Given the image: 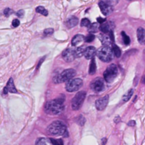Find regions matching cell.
Masks as SVG:
<instances>
[{
    "label": "cell",
    "mask_w": 145,
    "mask_h": 145,
    "mask_svg": "<svg viewBox=\"0 0 145 145\" xmlns=\"http://www.w3.org/2000/svg\"><path fill=\"white\" fill-rule=\"evenodd\" d=\"M63 101L64 99H61V97H59L56 100L47 102L44 107L45 112L49 115H58L63 111Z\"/></svg>",
    "instance_id": "obj_1"
},
{
    "label": "cell",
    "mask_w": 145,
    "mask_h": 145,
    "mask_svg": "<svg viewBox=\"0 0 145 145\" xmlns=\"http://www.w3.org/2000/svg\"><path fill=\"white\" fill-rule=\"evenodd\" d=\"M48 133L54 136H67V128L61 121H55L52 122L47 128Z\"/></svg>",
    "instance_id": "obj_2"
},
{
    "label": "cell",
    "mask_w": 145,
    "mask_h": 145,
    "mask_svg": "<svg viewBox=\"0 0 145 145\" xmlns=\"http://www.w3.org/2000/svg\"><path fill=\"white\" fill-rule=\"evenodd\" d=\"M96 54H97V56L102 61L105 63L110 62L113 59L114 56H115L110 46H103V47L99 48Z\"/></svg>",
    "instance_id": "obj_3"
},
{
    "label": "cell",
    "mask_w": 145,
    "mask_h": 145,
    "mask_svg": "<svg viewBox=\"0 0 145 145\" xmlns=\"http://www.w3.org/2000/svg\"><path fill=\"white\" fill-rule=\"evenodd\" d=\"M76 75V71L74 69L70 68V69H66L63 71L61 74L58 75L56 77L54 78V83H61L64 82H67L69 80L72 79Z\"/></svg>",
    "instance_id": "obj_4"
},
{
    "label": "cell",
    "mask_w": 145,
    "mask_h": 145,
    "mask_svg": "<svg viewBox=\"0 0 145 145\" xmlns=\"http://www.w3.org/2000/svg\"><path fill=\"white\" fill-rule=\"evenodd\" d=\"M118 67L115 64H111L109 65L104 72V78L106 82L107 83H112L115 78L118 76Z\"/></svg>",
    "instance_id": "obj_5"
},
{
    "label": "cell",
    "mask_w": 145,
    "mask_h": 145,
    "mask_svg": "<svg viewBox=\"0 0 145 145\" xmlns=\"http://www.w3.org/2000/svg\"><path fill=\"white\" fill-rule=\"evenodd\" d=\"M86 93L85 91H80L75 95V97L72 98L71 102V107L72 110H78L80 108V107L83 105L85 99H86Z\"/></svg>",
    "instance_id": "obj_6"
},
{
    "label": "cell",
    "mask_w": 145,
    "mask_h": 145,
    "mask_svg": "<svg viewBox=\"0 0 145 145\" xmlns=\"http://www.w3.org/2000/svg\"><path fill=\"white\" fill-rule=\"evenodd\" d=\"M83 86V80L80 78H72L66 82L65 89L68 92L72 93L78 90Z\"/></svg>",
    "instance_id": "obj_7"
},
{
    "label": "cell",
    "mask_w": 145,
    "mask_h": 145,
    "mask_svg": "<svg viewBox=\"0 0 145 145\" xmlns=\"http://www.w3.org/2000/svg\"><path fill=\"white\" fill-rule=\"evenodd\" d=\"M99 7L102 13L105 16H107L112 12V5L110 0H100L99 2Z\"/></svg>",
    "instance_id": "obj_8"
},
{
    "label": "cell",
    "mask_w": 145,
    "mask_h": 145,
    "mask_svg": "<svg viewBox=\"0 0 145 145\" xmlns=\"http://www.w3.org/2000/svg\"><path fill=\"white\" fill-rule=\"evenodd\" d=\"M90 88L95 93H99V92L102 91L105 88L104 80L101 78H97L90 83Z\"/></svg>",
    "instance_id": "obj_9"
},
{
    "label": "cell",
    "mask_w": 145,
    "mask_h": 145,
    "mask_svg": "<svg viewBox=\"0 0 145 145\" xmlns=\"http://www.w3.org/2000/svg\"><path fill=\"white\" fill-rule=\"evenodd\" d=\"M62 57L66 62H72L76 58V54H75V49L67 48L62 53Z\"/></svg>",
    "instance_id": "obj_10"
},
{
    "label": "cell",
    "mask_w": 145,
    "mask_h": 145,
    "mask_svg": "<svg viewBox=\"0 0 145 145\" xmlns=\"http://www.w3.org/2000/svg\"><path fill=\"white\" fill-rule=\"evenodd\" d=\"M109 96L105 95L103 97H100L95 102V107L98 110H103L108 104Z\"/></svg>",
    "instance_id": "obj_11"
},
{
    "label": "cell",
    "mask_w": 145,
    "mask_h": 145,
    "mask_svg": "<svg viewBox=\"0 0 145 145\" xmlns=\"http://www.w3.org/2000/svg\"><path fill=\"white\" fill-rule=\"evenodd\" d=\"M99 39H100V41H101L103 46H110V45L112 44V39H111L110 34H109V33H100V36H99Z\"/></svg>",
    "instance_id": "obj_12"
},
{
    "label": "cell",
    "mask_w": 145,
    "mask_h": 145,
    "mask_svg": "<svg viewBox=\"0 0 145 145\" xmlns=\"http://www.w3.org/2000/svg\"><path fill=\"white\" fill-rule=\"evenodd\" d=\"M8 92L11 93H17V90H16V88H15L14 83V80L12 78H9V81L7 82V84L6 87H5V88H4V94H7Z\"/></svg>",
    "instance_id": "obj_13"
},
{
    "label": "cell",
    "mask_w": 145,
    "mask_h": 145,
    "mask_svg": "<svg viewBox=\"0 0 145 145\" xmlns=\"http://www.w3.org/2000/svg\"><path fill=\"white\" fill-rule=\"evenodd\" d=\"M114 28H115V24L112 22H105L104 23L101 24V25H100V30L103 33H107L112 31Z\"/></svg>",
    "instance_id": "obj_14"
},
{
    "label": "cell",
    "mask_w": 145,
    "mask_h": 145,
    "mask_svg": "<svg viewBox=\"0 0 145 145\" xmlns=\"http://www.w3.org/2000/svg\"><path fill=\"white\" fill-rule=\"evenodd\" d=\"M96 54V48L94 46H88L86 48L84 51V56L86 59H92Z\"/></svg>",
    "instance_id": "obj_15"
},
{
    "label": "cell",
    "mask_w": 145,
    "mask_h": 145,
    "mask_svg": "<svg viewBox=\"0 0 145 145\" xmlns=\"http://www.w3.org/2000/svg\"><path fill=\"white\" fill-rule=\"evenodd\" d=\"M137 39L139 44H145V30L142 27L138 28L137 29Z\"/></svg>",
    "instance_id": "obj_16"
},
{
    "label": "cell",
    "mask_w": 145,
    "mask_h": 145,
    "mask_svg": "<svg viewBox=\"0 0 145 145\" xmlns=\"http://www.w3.org/2000/svg\"><path fill=\"white\" fill-rule=\"evenodd\" d=\"M78 24V19L74 16H71L70 18H68V20L65 22L66 26L68 29H71V28L74 27V26H76Z\"/></svg>",
    "instance_id": "obj_17"
},
{
    "label": "cell",
    "mask_w": 145,
    "mask_h": 145,
    "mask_svg": "<svg viewBox=\"0 0 145 145\" xmlns=\"http://www.w3.org/2000/svg\"><path fill=\"white\" fill-rule=\"evenodd\" d=\"M85 38H86V37H85L83 35H81V34L76 35V36L72 38V41H71L72 45L73 46H76L79 45V44H81L83 41H85Z\"/></svg>",
    "instance_id": "obj_18"
},
{
    "label": "cell",
    "mask_w": 145,
    "mask_h": 145,
    "mask_svg": "<svg viewBox=\"0 0 145 145\" xmlns=\"http://www.w3.org/2000/svg\"><path fill=\"white\" fill-rule=\"evenodd\" d=\"M36 145H53L51 139L46 138H39L37 139L36 142Z\"/></svg>",
    "instance_id": "obj_19"
},
{
    "label": "cell",
    "mask_w": 145,
    "mask_h": 145,
    "mask_svg": "<svg viewBox=\"0 0 145 145\" xmlns=\"http://www.w3.org/2000/svg\"><path fill=\"white\" fill-rule=\"evenodd\" d=\"M99 29H100V26H99L98 23H93L88 26V31L89 33H95V32H97Z\"/></svg>",
    "instance_id": "obj_20"
},
{
    "label": "cell",
    "mask_w": 145,
    "mask_h": 145,
    "mask_svg": "<svg viewBox=\"0 0 145 145\" xmlns=\"http://www.w3.org/2000/svg\"><path fill=\"white\" fill-rule=\"evenodd\" d=\"M133 93H134L133 89H129V90H128V91L127 92L125 95H124L123 97H122V101L125 102V103L129 101V100H130L131 97H132Z\"/></svg>",
    "instance_id": "obj_21"
},
{
    "label": "cell",
    "mask_w": 145,
    "mask_h": 145,
    "mask_svg": "<svg viewBox=\"0 0 145 145\" xmlns=\"http://www.w3.org/2000/svg\"><path fill=\"white\" fill-rule=\"evenodd\" d=\"M96 71V63L95 58H93L90 64V68H89V74L94 75Z\"/></svg>",
    "instance_id": "obj_22"
},
{
    "label": "cell",
    "mask_w": 145,
    "mask_h": 145,
    "mask_svg": "<svg viewBox=\"0 0 145 145\" xmlns=\"http://www.w3.org/2000/svg\"><path fill=\"white\" fill-rule=\"evenodd\" d=\"M86 48L83 46L78 47V48H75V54H76V58H80L82 56L84 55V51Z\"/></svg>",
    "instance_id": "obj_23"
},
{
    "label": "cell",
    "mask_w": 145,
    "mask_h": 145,
    "mask_svg": "<svg viewBox=\"0 0 145 145\" xmlns=\"http://www.w3.org/2000/svg\"><path fill=\"white\" fill-rule=\"evenodd\" d=\"M112 51H113V54L117 58H119V57L121 56V54H122V52H121V50L118 46L115 45V44H112Z\"/></svg>",
    "instance_id": "obj_24"
},
{
    "label": "cell",
    "mask_w": 145,
    "mask_h": 145,
    "mask_svg": "<svg viewBox=\"0 0 145 145\" xmlns=\"http://www.w3.org/2000/svg\"><path fill=\"white\" fill-rule=\"evenodd\" d=\"M36 12H37V13L41 14L44 15V16H48V11H47L46 9L45 8H44V7H42V6L37 7H36Z\"/></svg>",
    "instance_id": "obj_25"
},
{
    "label": "cell",
    "mask_w": 145,
    "mask_h": 145,
    "mask_svg": "<svg viewBox=\"0 0 145 145\" xmlns=\"http://www.w3.org/2000/svg\"><path fill=\"white\" fill-rule=\"evenodd\" d=\"M122 37L125 44H126V45H129V43H130V39H129V36L125 33V32L124 31L122 32Z\"/></svg>",
    "instance_id": "obj_26"
},
{
    "label": "cell",
    "mask_w": 145,
    "mask_h": 145,
    "mask_svg": "<svg viewBox=\"0 0 145 145\" xmlns=\"http://www.w3.org/2000/svg\"><path fill=\"white\" fill-rule=\"evenodd\" d=\"M90 25V22L88 19L87 18H85V19H83L81 20V22H80V26H83V27H88Z\"/></svg>",
    "instance_id": "obj_27"
},
{
    "label": "cell",
    "mask_w": 145,
    "mask_h": 145,
    "mask_svg": "<svg viewBox=\"0 0 145 145\" xmlns=\"http://www.w3.org/2000/svg\"><path fill=\"white\" fill-rule=\"evenodd\" d=\"M95 35L93 34V33H90L87 36H86V38H85V41L87 43H90L95 39Z\"/></svg>",
    "instance_id": "obj_28"
},
{
    "label": "cell",
    "mask_w": 145,
    "mask_h": 145,
    "mask_svg": "<svg viewBox=\"0 0 145 145\" xmlns=\"http://www.w3.org/2000/svg\"><path fill=\"white\" fill-rule=\"evenodd\" d=\"M53 145H63V142L62 139H51Z\"/></svg>",
    "instance_id": "obj_29"
},
{
    "label": "cell",
    "mask_w": 145,
    "mask_h": 145,
    "mask_svg": "<svg viewBox=\"0 0 145 145\" xmlns=\"http://www.w3.org/2000/svg\"><path fill=\"white\" fill-rule=\"evenodd\" d=\"M85 122H86V118L83 116H82V115H80L78 118V125L83 126L85 124Z\"/></svg>",
    "instance_id": "obj_30"
},
{
    "label": "cell",
    "mask_w": 145,
    "mask_h": 145,
    "mask_svg": "<svg viewBox=\"0 0 145 145\" xmlns=\"http://www.w3.org/2000/svg\"><path fill=\"white\" fill-rule=\"evenodd\" d=\"M54 29L49 28V29H45L44 31V33L45 36H50V35H52L53 33H54Z\"/></svg>",
    "instance_id": "obj_31"
},
{
    "label": "cell",
    "mask_w": 145,
    "mask_h": 145,
    "mask_svg": "<svg viewBox=\"0 0 145 145\" xmlns=\"http://www.w3.org/2000/svg\"><path fill=\"white\" fill-rule=\"evenodd\" d=\"M12 13H13V10L9 9V8H7V9H5V10H4V14L6 16H9V15L12 14Z\"/></svg>",
    "instance_id": "obj_32"
},
{
    "label": "cell",
    "mask_w": 145,
    "mask_h": 145,
    "mask_svg": "<svg viewBox=\"0 0 145 145\" xmlns=\"http://www.w3.org/2000/svg\"><path fill=\"white\" fill-rule=\"evenodd\" d=\"M19 24H20V22H19V21L18 19H14L13 22H12V26L14 28L18 27L19 26Z\"/></svg>",
    "instance_id": "obj_33"
},
{
    "label": "cell",
    "mask_w": 145,
    "mask_h": 145,
    "mask_svg": "<svg viewBox=\"0 0 145 145\" xmlns=\"http://www.w3.org/2000/svg\"><path fill=\"white\" fill-rule=\"evenodd\" d=\"M24 11L22 10V9H21V10L18 11V12H16V16H19V17L22 18L24 16Z\"/></svg>",
    "instance_id": "obj_34"
},
{
    "label": "cell",
    "mask_w": 145,
    "mask_h": 145,
    "mask_svg": "<svg viewBox=\"0 0 145 145\" xmlns=\"http://www.w3.org/2000/svg\"><path fill=\"white\" fill-rule=\"evenodd\" d=\"M97 22H98V23H100V24H103V23H104L105 22V19H104V18H102V17H98L97 19Z\"/></svg>",
    "instance_id": "obj_35"
},
{
    "label": "cell",
    "mask_w": 145,
    "mask_h": 145,
    "mask_svg": "<svg viewBox=\"0 0 145 145\" xmlns=\"http://www.w3.org/2000/svg\"><path fill=\"white\" fill-rule=\"evenodd\" d=\"M127 125L130 127H134V126H135V125H136V122H135V121H134V120H131L128 122Z\"/></svg>",
    "instance_id": "obj_36"
},
{
    "label": "cell",
    "mask_w": 145,
    "mask_h": 145,
    "mask_svg": "<svg viewBox=\"0 0 145 145\" xmlns=\"http://www.w3.org/2000/svg\"><path fill=\"white\" fill-rule=\"evenodd\" d=\"M119 122H120V118L119 116H117L116 118H115V123H118Z\"/></svg>",
    "instance_id": "obj_37"
},
{
    "label": "cell",
    "mask_w": 145,
    "mask_h": 145,
    "mask_svg": "<svg viewBox=\"0 0 145 145\" xmlns=\"http://www.w3.org/2000/svg\"><path fill=\"white\" fill-rule=\"evenodd\" d=\"M106 142H107V139H106V138H103V139H102V144H103L102 145H105Z\"/></svg>",
    "instance_id": "obj_38"
},
{
    "label": "cell",
    "mask_w": 145,
    "mask_h": 145,
    "mask_svg": "<svg viewBox=\"0 0 145 145\" xmlns=\"http://www.w3.org/2000/svg\"><path fill=\"white\" fill-rule=\"evenodd\" d=\"M128 1H132V0H128Z\"/></svg>",
    "instance_id": "obj_39"
}]
</instances>
